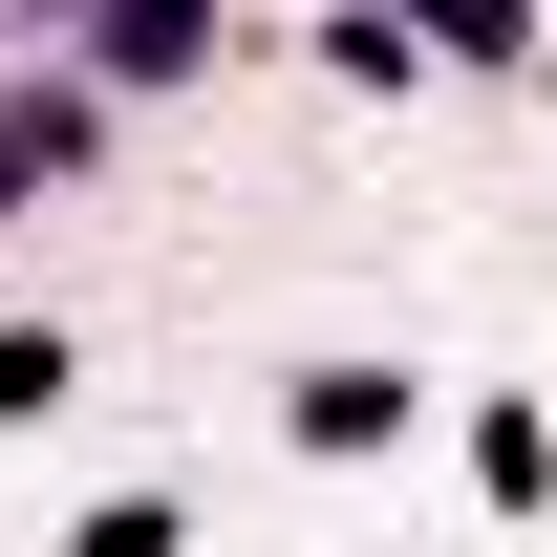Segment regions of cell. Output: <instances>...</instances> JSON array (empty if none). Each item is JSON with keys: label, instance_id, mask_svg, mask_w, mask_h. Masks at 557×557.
I'll return each instance as SVG.
<instances>
[{"label": "cell", "instance_id": "obj_3", "mask_svg": "<svg viewBox=\"0 0 557 557\" xmlns=\"http://www.w3.org/2000/svg\"><path fill=\"white\" fill-rule=\"evenodd\" d=\"M472 493H493V515H536V493H557V429H536V408H472Z\"/></svg>", "mask_w": 557, "mask_h": 557}, {"label": "cell", "instance_id": "obj_2", "mask_svg": "<svg viewBox=\"0 0 557 557\" xmlns=\"http://www.w3.org/2000/svg\"><path fill=\"white\" fill-rule=\"evenodd\" d=\"M386 22H408L429 65H515V44H536V0H386Z\"/></svg>", "mask_w": 557, "mask_h": 557}, {"label": "cell", "instance_id": "obj_1", "mask_svg": "<svg viewBox=\"0 0 557 557\" xmlns=\"http://www.w3.org/2000/svg\"><path fill=\"white\" fill-rule=\"evenodd\" d=\"M386 429H408L386 364H300V450H386Z\"/></svg>", "mask_w": 557, "mask_h": 557}, {"label": "cell", "instance_id": "obj_5", "mask_svg": "<svg viewBox=\"0 0 557 557\" xmlns=\"http://www.w3.org/2000/svg\"><path fill=\"white\" fill-rule=\"evenodd\" d=\"M65 557H172V515H150V493H129V515H86Z\"/></svg>", "mask_w": 557, "mask_h": 557}, {"label": "cell", "instance_id": "obj_4", "mask_svg": "<svg viewBox=\"0 0 557 557\" xmlns=\"http://www.w3.org/2000/svg\"><path fill=\"white\" fill-rule=\"evenodd\" d=\"M65 408V344H44V322H0V429H44Z\"/></svg>", "mask_w": 557, "mask_h": 557}]
</instances>
